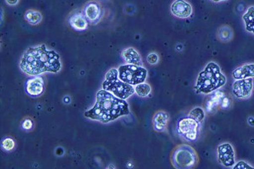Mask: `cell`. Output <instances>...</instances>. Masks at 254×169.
<instances>
[{"mask_svg":"<svg viewBox=\"0 0 254 169\" xmlns=\"http://www.w3.org/2000/svg\"><path fill=\"white\" fill-rule=\"evenodd\" d=\"M19 66L21 72L30 77L45 73H57L62 68L58 53L49 50L45 44L28 48L20 59Z\"/></svg>","mask_w":254,"mask_h":169,"instance_id":"1","label":"cell"},{"mask_svg":"<svg viewBox=\"0 0 254 169\" xmlns=\"http://www.w3.org/2000/svg\"><path fill=\"white\" fill-rule=\"evenodd\" d=\"M129 114L130 109L126 99H120L103 88L96 93L95 105L85 111L84 116L102 123H108Z\"/></svg>","mask_w":254,"mask_h":169,"instance_id":"2","label":"cell"},{"mask_svg":"<svg viewBox=\"0 0 254 169\" xmlns=\"http://www.w3.org/2000/svg\"><path fill=\"white\" fill-rule=\"evenodd\" d=\"M226 82L227 79L220 70V66L211 62L198 74L195 89L197 93L209 94L224 87Z\"/></svg>","mask_w":254,"mask_h":169,"instance_id":"3","label":"cell"},{"mask_svg":"<svg viewBox=\"0 0 254 169\" xmlns=\"http://www.w3.org/2000/svg\"><path fill=\"white\" fill-rule=\"evenodd\" d=\"M103 88L122 99H127L135 93L134 86L119 79L118 69L116 68L108 71L103 83Z\"/></svg>","mask_w":254,"mask_h":169,"instance_id":"4","label":"cell"},{"mask_svg":"<svg viewBox=\"0 0 254 169\" xmlns=\"http://www.w3.org/2000/svg\"><path fill=\"white\" fill-rule=\"evenodd\" d=\"M197 163V155L191 146L182 145L172 155V164L177 169H193Z\"/></svg>","mask_w":254,"mask_h":169,"instance_id":"5","label":"cell"},{"mask_svg":"<svg viewBox=\"0 0 254 169\" xmlns=\"http://www.w3.org/2000/svg\"><path fill=\"white\" fill-rule=\"evenodd\" d=\"M118 72L119 79L134 87L144 83L147 77V69L137 65H122L119 67Z\"/></svg>","mask_w":254,"mask_h":169,"instance_id":"6","label":"cell"},{"mask_svg":"<svg viewBox=\"0 0 254 169\" xmlns=\"http://www.w3.org/2000/svg\"><path fill=\"white\" fill-rule=\"evenodd\" d=\"M200 123L191 117H182L177 123V132L179 135L188 141H195L198 135Z\"/></svg>","mask_w":254,"mask_h":169,"instance_id":"7","label":"cell"},{"mask_svg":"<svg viewBox=\"0 0 254 169\" xmlns=\"http://www.w3.org/2000/svg\"><path fill=\"white\" fill-rule=\"evenodd\" d=\"M254 87V79H238L232 84V93L238 99H249L253 94Z\"/></svg>","mask_w":254,"mask_h":169,"instance_id":"8","label":"cell"},{"mask_svg":"<svg viewBox=\"0 0 254 169\" xmlns=\"http://www.w3.org/2000/svg\"><path fill=\"white\" fill-rule=\"evenodd\" d=\"M218 161L225 168H233L236 164L233 146L230 143H223L217 149Z\"/></svg>","mask_w":254,"mask_h":169,"instance_id":"9","label":"cell"},{"mask_svg":"<svg viewBox=\"0 0 254 169\" xmlns=\"http://www.w3.org/2000/svg\"><path fill=\"white\" fill-rule=\"evenodd\" d=\"M24 90L29 96L37 98L44 93V81L39 76L32 77L27 79L24 84Z\"/></svg>","mask_w":254,"mask_h":169,"instance_id":"10","label":"cell"},{"mask_svg":"<svg viewBox=\"0 0 254 169\" xmlns=\"http://www.w3.org/2000/svg\"><path fill=\"white\" fill-rule=\"evenodd\" d=\"M171 12L176 17L186 19L192 14V7L186 0H175L171 3Z\"/></svg>","mask_w":254,"mask_h":169,"instance_id":"11","label":"cell"},{"mask_svg":"<svg viewBox=\"0 0 254 169\" xmlns=\"http://www.w3.org/2000/svg\"><path fill=\"white\" fill-rule=\"evenodd\" d=\"M69 23L73 29L78 32H83L88 27V20L81 10H75L70 14Z\"/></svg>","mask_w":254,"mask_h":169,"instance_id":"12","label":"cell"},{"mask_svg":"<svg viewBox=\"0 0 254 169\" xmlns=\"http://www.w3.org/2000/svg\"><path fill=\"white\" fill-rule=\"evenodd\" d=\"M84 14L91 24L98 23L102 15L100 3L97 1H90L85 5Z\"/></svg>","mask_w":254,"mask_h":169,"instance_id":"13","label":"cell"},{"mask_svg":"<svg viewBox=\"0 0 254 169\" xmlns=\"http://www.w3.org/2000/svg\"><path fill=\"white\" fill-rule=\"evenodd\" d=\"M170 121V115L166 111H158L153 119V127L157 132L165 131Z\"/></svg>","mask_w":254,"mask_h":169,"instance_id":"14","label":"cell"},{"mask_svg":"<svg viewBox=\"0 0 254 169\" xmlns=\"http://www.w3.org/2000/svg\"><path fill=\"white\" fill-rule=\"evenodd\" d=\"M232 77L235 80L238 79H254V64H245L236 68L232 72Z\"/></svg>","mask_w":254,"mask_h":169,"instance_id":"15","label":"cell"},{"mask_svg":"<svg viewBox=\"0 0 254 169\" xmlns=\"http://www.w3.org/2000/svg\"><path fill=\"white\" fill-rule=\"evenodd\" d=\"M122 56L126 64H133L141 66L142 65V58L138 51L132 47H129L123 50Z\"/></svg>","mask_w":254,"mask_h":169,"instance_id":"16","label":"cell"},{"mask_svg":"<svg viewBox=\"0 0 254 169\" xmlns=\"http://www.w3.org/2000/svg\"><path fill=\"white\" fill-rule=\"evenodd\" d=\"M245 28L249 32L254 34V6L249 7L243 15Z\"/></svg>","mask_w":254,"mask_h":169,"instance_id":"17","label":"cell"},{"mask_svg":"<svg viewBox=\"0 0 254 169\" xmlns=\"http://www.w3.org/2000/svg\"><path fill=\"white\" fill-rule=\"evenodd\" d=\"M25 19L31 25H38L43 20V15L38 10L28 9L25 13Z\"/></svg>","mask_w":254,"mask_h":169,"instance_id":"18","label":"cell"},{"mask_svg":"<svg viewBox=\"0 0 254 169\" xmlns=\"http://www.w3.org/2000/svg\"><path fill=\"white\" fill-rule=\"evenodd\" d=\"M151 91H152V87L147 83H142L135 86V93L140 97L148 96L151 93Z\"/></svg>","mask_w":254,"mask_h":169,"instance_id":"19","label":"cell"},{"mask_svg":"<svg viewBox=\"0 0 254 169\" xmlns=\"http://www.w3.org/2000/svg\"><path fill=\"white\" fill-rule=\"evenodd\" d=\"M189 117L196 120L197 123H202L203 120L205 118V111L202 109V107H195L191 110V111L188 114Z\"/></svg>","mask_w":254,"mask_h":169,"instance_id":"20","label":"cell"},{"mask_svg":"<svg viewBox=\"0 0 254 169\" xmlns=\"http://www.w3.org/2000/svg\"><path fill=\"white\" fill-rule=\"evenodd\" d=\"M15 147H16V143L13 138H3L1 141V148L3 149L4 152H13Z\"/></svg>","mask_w":254,"mask_h":169,"instance_id":"21","label":"cell"},{"mask_svg":"<svg viewBox=\"0 0 254 169\" xmlns=\"http://www.w3.org/2000/svg\"><path fill=\"white\" fill-rule=\"evenodd\" d=\"M230 32H232V31L229 26H223L219 31V37L220 39H222L223 41H229L231 40L230 38H232V36L226 35V33H230Z\"/></svg>","mask_w":254,"mask_h":169,"instance_id":"22","label":"cell"},{"mask_svg":"<svg viewBox=\"0 0 254 169\" xmlns=\"http://www.w3.org/2000/svg\"><path fill=\"white\" fill-rule=\"evenodd\" d=\"M33 122H32V119H30V118H26V119L23 120L22 121V123H21V128L25 131H30V130H32V128H33Z\"/></svg>","mask_w":254,"mask_h":169,"instance_id":"23","label":"cell"},{"mask_svg":"<svg viewBox=\"0 0 254 169\" xmlns=\"http://www.w3.org/2000/svg\"><path fill=\"white\" fill-rule=\"evenodd\" d=\"M147 61L148 62V64L156 65L159 63V57L158 56V54L156 53H150L147 57Z\"/></svg>","mask_w":254,"mask_h":169,"instance_id":"24","label":"cell"},{"mask_svg":"<svg viewBox=\"0 0 254 169\" xmlns=\"http://www.w3.org/2000/svg\"><path fill=\"white\" fill-rule=\"evenodd\" d=\"M233 169H254V167L249 165L247 164L244 161H240L237 164H235L233 166Z\"/></svg>","mask_w":254,"mask_h":169,"instance_id":"25","label":"cell"},{"mask_svg":"<svg viewBox=\"0 0 254 169\" xmlns=\"http://www.w3.org/2000/svg\"><path fill=\"white\" fill-rule=\"evenodd\" d=\"M19 1H20V0H5L6 3H7L8 5L10 6L16 5V4H18V3H19Z\"/></svg>","mask_w":254,"mask_h":169,"instance_id":"26","label":"cell"},{"mask_svg":"<svg viewBox=\"0 0 254 169\" xmlns=\"http://www.w3.org/2000/svg\"><path fill=\"white\" fill-rule=\"evenodd\" d=\"M248 123H249V125L251 126V127H254V117H249L248 118Z\"/></svg>","mask_w":254,"mask_h":169,"instance_id":"27","label":"cell"},{"mask_svg":"<svg viewBox=\"0 0 254 169\" xmlns=\"http://www.w3.org/2000/svg\"><path fill=\"white\" fill-rule=\"evenodd\" d=\"M214 3H219V2H223V1H227V0H212Z\"/></svg>","mask_w":254,"mask_h":169,"instance_id":"28","label":"cell"}]
</instances>
